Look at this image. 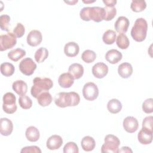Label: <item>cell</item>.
I'll return each mask as SVG.
<instances>
[{"label":"cell","mask_w":153,"mask_h":153,"mask_svg":"<svg viewBox=\"0 0 153 153\" xmlns=\"http://www.w3.org/2000/svg\"><path fill=\"white\" fill-rule=\"evenodd\" d=\"M27 43L32 47H36L41 44L42 41L41 32L38 30H32L27 35Z\"/></svg>","instance_id":"7c38bea8"},{"label":"cell","mask_w":153,"mask_h":153,"mask_svg":"<svg viewBox=\"0 0 153 153\" xmlns=\"http://www.w3.org/2000/svg\"><path fill=\"white\" fill-rule=\"evenodd\" d=\"M103 2L106 7H115L117 1L116 0H103Z\"/></svg>","instance_id":"b9f144b4"},{"label":"cell","mask_w":153,"mask_h":153,"mask_svg":"<svg viewBox=\"0 0 153 153\" xmlns=\"http://www.w3.org/2000/svg\"><path fill=\"white\" fill-rule=\"evenodd\" d=\"M13 130V124L7 118H1L0 120V132L3 136H7L11 134Z\"/></svg>","instance_id":"5bb4252c"},{"label":"cell","mask_w":153,"mask_h":153,"mask_svg":"<svg viewBox=\"0 0 153 153\" xmlns=\"http://www.w3.org/2000/svg\"><path fill=\"white\" fill-rule=\"evenodd\" d=\"M129 25V20L126 17L120 16L115 22L114 27L118 33H125L128 30Z\"/></svg>","instance_id":"4fadbf2b"},{"label":"cell","mask_w":153,"mask_h":153,"mask_svg":"<svg viewBox=\"0 0 153 153\" xmlns=\"http://www.w3.org/2000/svg\"><path fill=\"white\" fill-rule=\"evenodd\" d=\"M105 143L101 148V152H118V148L120 145V139L113 134H108L104 139Z\"/></svg>","instance_id":"5b68a950"},{"label":"cell","mask_w":153,"mask_h":153,"mask_svg":"<svg viewBox=\"0 0 153 153\" xmlns=\"http://www.w3.org/2000/svg\"><path fill=\"white\" fill-rule=\"evenodd\" d=\"M152 133L153 131L142 128L137 134L139 142L142 145L150 144L152 141Z\"/></svg>","instance_id":"2e32d148"},{"label":"cell","mask_w":153,"mask_h":153,"mask_svg":"<svg viewBox=\"0 0 153 153\" xmlns=\"http://www.w3.org/2000/svg\"><path fill=\"white\" fill-rule=\"evenodd\" d=\"M79 51V47L75 42H69L64 47V53L68 57H73L78 55Z\"/></svg>","instance_id":"ffe728a7"},{"label":"cell","mask_w":153,"mask_h":153,"mask_svg":"<svg viewBox=\"0 0 153 153\" xmlns=\"http://www.w3.org/2000/svg\"><path fill=\"white\" fill-rule=\"evenodd\" d=\"M33 86L31 87L32 96L37 98L38 96L44 91H48L53 86V82L50 78L36 77L33 80Z\"/></svg>","instance_id":"277c9868"},{"label":"cell","mask_w":153,"mask_h":153,"mask_svg":"<svg viewBox=\"0 0 153 153\" xmlns=\"http://www.w3.org/2000/svg\"><path fill=\"white\" fill-rule=\"evenodd\" d=\"M16 38L15 35L11 32H8L7 34L1 35L0 36L1 51H5L14 47L17 43Z\"/></svg>","instance_id":"52a82bcc"},{"label":"cell","mask_w":153,"mask_h":153,"mask_svg":"<svg viewBox=\"0 0 153 153\" xmlns=\"http://www.w3.org/2000/svg\"><path fill=\"white\" fill-rule=\"evenodd\" d=\"M81 145L84 151L89 152L93 151L94 149L96 146V142L92 137L86 136L82 139Z\"/></svg>","instance_id":"603a6c76"},{"label":"cell","mask_w":153,"mask_h":153,"mask_svg":"<svg viewBox=\"0 0 153 153\" xmlns=\"http://www.w3.org/2000/svg\"><path fill=\"white\" fill-rule=\"evenodd\" d=\"M20 152L22 153H41V150L40 148L37 146H25L20 151Z\"/></svg>","instance_id":"60d3db41"},{"label":"cell","mask_w":153,"mask_h":153,"mask_svg":"<svg viewBox=\"0 0 153 153\" xmlns=\"http://www.w3.org/2000/svg\"><path fill=\"white\" fill-rule=\"evenodd\" d=\"M123 57L122 53L115 49H111L107 51L105 54V59L111 64H116L119 62Z\"/></svg>","instance_id":"ac0fdd59"},{"label":"cell","mask_w":153,"mask_h":153,"mask_svg":"<svg viewBox=\"0 0 153 153\" xmlns=\"http://www.w3.org/2000/svg\"><path fill=\"white\" fill-rule=\"evenodd\" d=\"M118 152H133V151L128 146H123L118 150Z\"/></svg>","instance_id":"7bdbcfd3"},{"label":"cell","mask_w":153,"mask_h":153,"mask_svg":"<svg viewBox=\"0 0 153 153\" xmlns=\"http://www.w3.org/2000/svg\"><path fill=\"white\" fill-rule=\"evenodd\" d=\"M74 82V77L69 73L62 74L58 79V83L59 85L64 88H70Z\"/></svg>","instance_id":"e0dca14e"},{"label":"cell","mask_w":153,"mask_h":153,"mask_svg":"<svg viewBox=\"0 0 153 153\" xmlns=\"http://www.w3.org/2000/svg\"><path fill=\"white\" fill-rule=\"evenodd\" d=\"M63 144V139L59 135L54 134L51 136L47 140L46 146L50 150L58 149Z\"/></svg>","instance_id":"9a60e30c"},{"label":"cell","mask_w":153,"mask_h":153,"mask_svg":"<svg viewBox=\"0 0 153 153\" xmlns=\"http://www.w3.org/2000/svg\"><path fill=\"white\" fill-rule=\"evenodd\" d=\"M48 56V51L45 47H40L38 48L34 55L35 60L38 63L43 62Z\"/></svg>","instance_id":"83f0119b"},{"label":"cell","mask_w":153,"mask_h":153,"mask_svg":"<svg viewBox=\"0 0 153 153\" xmlns=\"http://www.w3.org/2000/svg\"><path fill=\"white\" fill-rule=\"evenodd\" d=\"M92 74L97 78H104L108 73V66L103 62H98L92 67Z\"/></svg>","instance_id":"8fae6325"},{"label":"cell","mask_w":153,"mask_h":153,"mask_svg":"<svg viewBox=\"0 0 153 153\" xmlns=\"http://www.w3.org/2000/svg\"><path fill=\"white\" fill-rule=\"evenodd\" d=\"M96 1H82V2H84V3H86V4H88V3H92V2H95Z\"/></svg>","instance_id":"f6af8a7d"},{"label":"cell","mask_w":153,"mask_h":153,"mask_svg":"<svg viewBox=\"0 0 153 153\" xmlns=\"http://www.w3.org/2000/svg\"><path fill=\"white\" fill-rule=\"evenodd\" d=\"M36 99L38 104L42 107L48 106L53 100L52 96L48 91L42 92Z\"/></svg>","instance_id":"484cf974"},{"label":"cell","mask_w":153,"mask_h":153,"mask_svg":"<svg viewBox=\"0 0 153 153\" xmlns=\"http://www.w3.org/2000/svg\"><path fill=\"white\" fill-rule=\"evenodd\" d=\"M25 33V26L21 23H18L16 26L14 28L13 33L17 38H21L22 37Z\"/></svg>","instance_id":"f35d334b"},{"label":"cell","mask_w":153,"mask_h":153,"mask_svg":"<svg viewBox=\"0 0 153 153\" xmlns=\"http://www.w3.org/2000/svg\"><path fill=\"white\" fill-rule=\"evenodd\" d=\"M19 103L20 107L24 109H30L32 106V101L27 96H21L19 99Z\"/></svg>","instance_id":"836d02e7"},{"label":"cell","mask_w":153,"mask_h":153,"mask_svg":"<svg viewBox=\"0 0 153 153\" xmlns=\"http://www.w3.org/2000/svg\"><path fill=\"white\" fill-rule=\"evenodd\" d=\"M117 46L121 49H127L130 45V41L128 37L124 33H119L116 38Z\"/></svg>","instance_id":"f546056e"},{"label":"cell","mask_w":153,"mask_h":153,"mask_svg":"<svg viewBox=\"0 0 153 153\" xmlns=\"http://www.w3.org/2000/svg\"><path fill=\"white\" fill-rule=\"evenodd\" d=\"M133 67L131 65L127 62L120 64L118 68V73L123 78H128L133 74Z\"/></svg>","instance_id":"d6986e66"},{"label":"cell","mask_w":153,"mask_h":153,"mask_svg":"<svg viewBox=\"0 0 153 153\" xmlns=\"http://www.w3.org/2000/svg\"><path fill=\"white\" fill-rule=\"evenodd\" d=\"M130 8L133 11L139 13L146 8V3L145 1H132Z\"/></svg>","instance_id":"1f68e13d"},{"label":"cell","mask_w":153,"mask_h":153,"mask_svg":"<svg viewBox=\"0 0 153 153\" xmlns=\"http://www.w3.org/2000/svg\"><path fill=\"white\" fill-rule=\"evenodd\" d=\"M81 59L84 62L87 63H91L96 60V54L92 50H86L82 53Z\"/></svg>","instance_id":"d6a6232c"},{"label":"cell","mask_w":153,"mask_h":153,"mask_svg":"<svg viewBox=\"0 0 153 153\" xmlns=\"http://www.w3.org/2000/svg\"><path fill=\"white\" fill-rule=\"evenodd\" d=\"M152 116H148L145 117L142 121V128L153 131L152 129Z\"/></svg>","instance_id":"ab89813d"},{"label":"cell","mask_w":153,"mask_h":153,"mask_svg":"<svg viewBox=\"0 0 153 153\" xmlns=\"http://www.w3.org/2000/svg\"><path fill=\"white\" fill-rule=\"evenodd\" d=\"M26 55V51L20 48L12 50L8 53V57L14 62H17Z\"/></svg>","instance_id":"4316f807"},{"label":"cell","mask_w":153,"mask_h":153,"mask_svg":"<svg viewBox=\"0 0 153 153\" xmlns=\"http://www.w3.org/2000/svg\"><path fill=\"white\" fill-rule=\"evenodd\" d=\"M105 11V15L104 20L106 21H110L112 20L117 14V10L115 7H104Z\"/></svg>","instance_id":"e575fe53"},{"label":"cell","mask_w":153,"mask_h":153,"mask_svg":"<svg viewBox=\"0 0 153 153\" xmlns=\"http://www.w3.org/2000/svg\"><path fill=\"white\" fill-rule=\"evenodd\" d=\"M25 135L26 139L32 142H35L39 139L40 134L38 129L34 126H30L26 128Z\"/></svg>","instance_id":"cb8c5ba5"},{"label":"cell","mask_w":153,"mask_h":153,"mask_svg":"<svg viewBox=\"0 0 153 153\" xmlns=\"http://www.w3.org/2000/svg\"><path fill=\"white\" fill-rule=\"evenodd\" d=\"M13 90L19 96L25 95L27 91V84L23 80H17L13 83Z\"/></svg>","instance_id":"7402d4cb"},{"label":"cell","mask_w":153,"mask_h":153,"mask_svg":"<svg viewBox=\"0 0 153 153\" xmlns=\"http://www.w3.org/2000/svg\"><path fill=\"white\" fill-rule=\"evenodd\" d=\"M19 67L20 72L26 76H30L33 74L37 66L31 58L27 57L20 62Z\"/></svg>","instance_id":"9c48e42d"},{"label":"cell","mask_w":153,"mask_h":153,"mask_svg":"<svg viewBox=\"0 0 153 153\" xmlns=\"http://www.w3.org/2000/svg\"><path fill=\"white\" fill-rule=\"evenodd\" d=\"M79 95L74 91L60 92L54 97V103L60 108L75 106L79 103Z\"/></svg>","instance_id":"6da1fadb"},{"label":"cell","mask_w":153,"mask_h":153,"mask_svg":"<svg viewBox=\"0 0 153 153\" xmlns=\"http://www.w3.org/2000/svg\"><path fill=\"white\" fill-rule=\"evenodd\" d=\"M117 34L116 32L111 29L107 30L103 35L102 39L105 44L107 45H111L114 43L116 39Z\"/></svg>","instance_id":"f1b7e54d"},{"label":"cell","mask_w":153,"mask_h":153,"mask_svg":"<svg viewBox=\"0 0 153 153\" xmlns=\"http://www.w3.org/2000/svg\"><path fill=\"white\" fill-rule=\"evenodd\" d=\"M2 100V109L5 113L12 114L16 111L17 108L16 104V97L13 93H6L3 96Z\"/></svg>","instance_id":"8992f818"},{"label":"cell","mask_w":153,"mask_h":153,"mask_svg":"<svg viewBox=\"0 0 153 153\" xmlns=\"http://www.w3.org/2000/svg\"><path fill=\"white\" fill-rule=\"evenodd\" d=\"M15 68L12 63L4 62L1 65V72L5 76H11L14 73Z\"/></svg>","instance_id":"4dcf8cb0"},{"label":"cell","mask_w":153,"mask_h":153,"mask_svg":"<svg viewBox=\"0 0 153 153\" xmlns=\"http://www.w3.org/2000/svg\"><path fill=\"white\" fill-rule=\"evenodd\" d=\"M142 109L146 114H151L153 112V99L152 98L147 99L143 102Z\"/></svg>","instance_id":"74e56055"},{"label":"cell","mask_w":153,"mask_h":153,"mask_svg":"<svg viewBox=\"0 0 153 153\" xmlns=\"http://www.w3.org/2000/svg\"><path fill=\"white\" fill-rule=\"evenodd\" d=\"M66 3L67 4H69V5H74L75 3H77L78 2V1H65Z\"/></svg>","instance_id":"ee69618b"},{"label":"cell","mask_w":153,"mask_h":153,"mask_svg":"<svg viewBox=\"0 0 153 153\" xmlns=\"http://www.w3.org/2000/svg\"><path fill=\"white\" fill-rule=\"evenodd\" d=\"M104 8L100 7H87L82 8L79 12L80 18L86 22L93 20L96 23L101 22L105 19Z\"/></svg>","instance_id":"7a4b0ae2"},{"label":"cell","mask_w":153,"mask_h":153,"mask_svg":"<svg viewBox=\"0 0 153 153\" xmlns=\"http://www.w3.org/2000/svg\"><path fill=\"white\" fill-rule=\"evenodd\" d=\"M148 23L143 18H138L136 20L131 30V36L136 42L143 41L147 35Z\"/></svg>","instance_id":"3957f363"},{"label":"cell","mask_w":153,"mask_h":153,"mask_svg":"<svg viewBox=\"0 0 153 153\" xmlns=\"http://www.w3.org/2000/svg\"><path fill=\"white\" fill-rule=\"evenodd\" d=\"M107 109L111 114H117L122 109V104L120 100L117 99H112L107 103Z\"/></svg>","instance_id":"d4e9b609"},{"label":"cell","mask_w":153,"mask_h":153,"mask_svg":"<svg viewBox=\"0 0 153 153\" xmlns=\"http://www.w3.org/2000/svg\"><path fill=\"white\" fill-rule=\"evenodd\" d=\"M124 130L129 133H133L137 131L139 127V123L137 120L131 116L127 117L123 122Z\"/></svg>","instance_id":"30bf717a"},{"label":"cell","mask_w":153,"mask_h":153,"mask_svg":"<svg viewBox=\"0 0 153 153\" xmlns=\"http://www.w3.org/2000/svg\"><path fill=\"white\" fill-rule=\"evenodd\" d=\"M68 72L75 79L81 78L84 74V68L79 63H75L71 65L68 68Z\"/></svg>","instance_id":"44dd1931"},{"label":"cell","mask_w":153,"mask_h":153,"mask_svg":"<svg viewBox=\"0 0 153 153\" xmlns=\"http://www.w3.org/2000/svg\"><path fill=\"white\" fill-rule=\"evenodd\" d=\"M82 95L84 99L87 100H94L99 96V89L97 86L92 82L85 84L82 88Z\"/></svg>","instance_id":"ba28073f"},{"label":"cell","mask_w":153,"mask_h":153,"mask_svg":"<svg viewBox=\"0 0 153 153\" xmlns=\"http://www.w3.org/2000/svg\"><path fill=\"white\" fill-rule=\"evenodd\" d=\"M10 17L7 14H2L0 16L1 29L4 31H8Z\"/></svg>","instance_id":"8d00e7d4"},{"label":"cell","mask_w":153,"mask_h":153,"mask_svg":"<svg viewBox=\"0 0 153 153\" xmlns=\"http://www.w3.org/2000/svg\"><path fill=\"white\" fill-rule=\"evenodd\" d=\"M63 151L64 153H78L79 149L75 142H69L64 146Z\"/></svg>","instance_id":"d590c367"}]
</instances>
